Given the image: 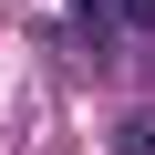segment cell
<instances>
[{
  "mask_svg": "<svg viewBox=\"0 0 155 155\" xmlns=\"http://www.w3.org/2000/svg\"><path fill=\"white\" fill-rule=\"evenodd\" d=\"M114 155H155V114H124V134H114Z\"/></svg>",
  "mask_w": 155,
  "mask_h": 155,
  "instance_id": "cell-1",
  "label": "cell"
},
{
  "mask_svg": "<svg viewBox=\"0 0 155 155\" xmlns=\"http://www.w3.org/2000/svg\"><path fill=\"white\" fill-rule=\"evenodd\" d=\"M114 21H134V31H155V0H114Z\"/></svg>",
  "mask_w": 155,
  "mask_h": 155,
  "instance_id": "cell-2",
  "label": "cell"
}]
</instances>
